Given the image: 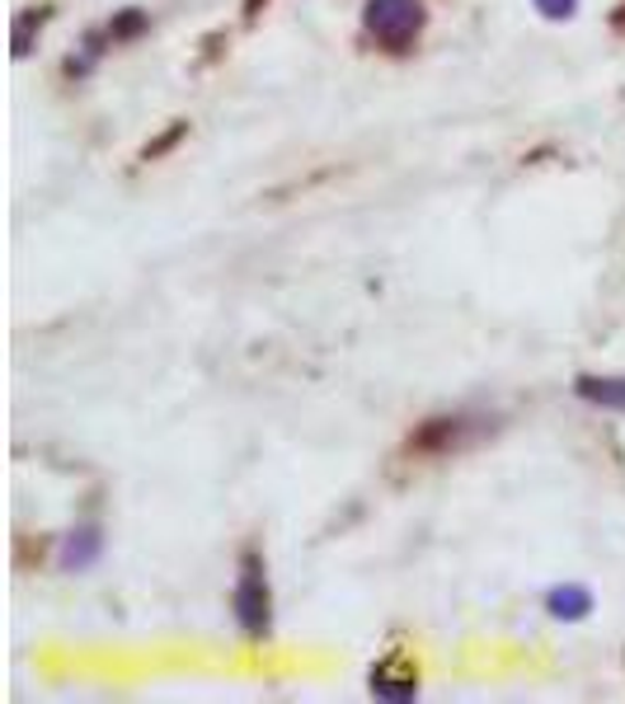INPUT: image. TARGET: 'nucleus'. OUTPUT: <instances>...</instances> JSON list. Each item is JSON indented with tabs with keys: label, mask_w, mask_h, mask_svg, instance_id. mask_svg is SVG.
<instances>
[{
	"label": "nucleus",
	"mask_w": 625,
	"mask_h": 704,
	"mask_svg": "<svg viewBox=\"0 0 625 704\" xmlns=\"http://www.w3.org/2000/svg\"><path fill=\"white\" fill-rule=\"evenodd\" d=\"M231 615L240 634L250 644H264L273 634V587H268V563L259 554V544L240 550V569H235V587H231Z\"/></svg>",
	"instance_id": "f257e3e1"
},
{
	"label": "nucleus",
	"mask_w": 625,
	"mask_h": 704,
	"mask_svg": "<svg viewBox=\"0 0 625 704\" xmlns=\"http://www.w3.org/2000/svg\"><path fill=\"white\" fill-rule=\"evenodd\" d=\"M424 24H428L424 0H368L362 6V33L386 52H409L419 43Z\"/></svg>",
	"instance_id": "f03ea898"
},
{
	"label": "nucleus",
	"mask_w": 625,
	"mask_h": 704,
	"mask_svg": "<svg viewBox=\"0 0 625 704\" xmlns=\"http://www.w3.org/2000/svg\"><path fill=\"white\" fill-rule=\"evenodd\" d=\"M484 432H494V418H471V414H438L424 418L419 428L409 432V455H424V461H442V455H457L465 447H475Z\"/></svg>",
	"instance_id": "7ed1b4c3"
},
{
	"label": "nucleus",
	"mask_w": 625,
	"mask_h": 704,
	"mask_svg": "<svg viewBox=\"0 0 625 704\" xmlns=\"http://www.w3.org/2000/svg\"><path fill=\"white\" fill-rule=\"evenodd\" d=\"M368 691L376 700H391V704H409V700H419V672L401 658V653H391V658H381L372 672H368Z\"/></svg>",
	"instance_id": "20e7f679"
},
{
	"label": "nucleus",
	"mask_w": 625,
	"mask_h": 704,
	"mask_svg": "<svg viewBox=\"0 0 625 704\" xmlns=\"http://www.w3.org/2000/svg\"><path fill=\"white\" fill-rule=\"evenodd\" d=\"M103 559V531L99 521H80L62 536V550H57V569L62 573H90L95 563Z\"/></svg>",
	"instance_id": "39448f33"
},
{
	"label": "nucleus",
	"mask_w": 625,
	"mask_h": 704,
	"mask_svg": "<svg viewBox=\"0 0 625 704\" xmlns=\"http://www.w3.org/2000/svg\"><path fill=\"white\" fill-rule=\"evenodd\" d=\"M593 610H597V596H593L588 583H555L546 592V615L550 620H560V625H579Z\"/></svg>",
	"instance_id": "423d86ee"
},
{
	"label": "nucleus",
	"mask_w": 625,
	"mask_h": 704,
	"mask_svg": "<svg viewBox=\"0 0 625 704\" xmlns=\"http://www.w3.org/2000/svg\"><path fill=\"white\" fill-rule=\"evenodd\" d=\"M574 395L593 409H612V414H625V376H593L583 372L574 376Z\"/></svg>",
	"instance_id": "0eeeda50"
},
{
	"label": "nucleus",
	"mask_w": 625,
	"mask_h": 704,
	"mask_svg": "<svg viewBox=\"0 0 625 704\" xmlns=\"http://www.w3.org/2000/svg\"><path fill=\"white\" fill-rule=\"evenodd\" d=\"M151 29V14L146 10H136V6H128V10H118L109 24H103V33H109V43L113 47H123V43H136L142 33Z\"/></svg>",
	"instance_id": "6e6552de"
},
{
	"label": "nucleus",
	"mask_w": 625,
	"mask_h": 704,
	"mask_svg": "<svg viewBox=\"0 0 625 704\" xmlns=\"http://www.w3.org/2000/svg\"><path fill=\"white\" fill-rule=\"evenodd\" d=\"M184 136H188V122H184V118H179V122H169V128H165L161 136H155V141H146L142 161H146V165H151V161H161V155H169V151H175Z\"/></svg>",
	"instance_id": "1a4fd4ad"
},
{
	"label": "nucleus",
	"mask_w": 625,
	"mask_h": 704,
	"mask_svg": "<svg viewBox=\"0 0 625 704\" xmlns=\"http://www.w3.org/2000/svg\"><path fill=\"white\" fill-rule=\"evenodd\" d=\"M47 24V10H39V14H20L14 20V57H29V38H33V29H43Z\"/></svg>",
	"instance_id": "9d476101"
},
{
	"label": "nucleus",
	"mask_w": 625,
	"mask_h": 704,
	"mask_svg": "<svg viewBox=\"0 0 625 704\" xmlns=\"http://www.w3.org/2000/svg\"><path fill=\"white\" fill-rule=\"evenodd\" d=\"M579 6H583V0H531V10L541 14V20H550V24L574 20V14H579Z\"/></svg>",
	"instance_id": "9b49d317"
},
{
	"label": "nucleus",
	"mask_w": 625,
	"mask_h": 704,
	"mask_svg": "<svg viewBox=\"0 0 625 704\" xmlns=\"http://www.w3.org/2000/svg\"><path fill=\"white\" fill-rule=\"evenodd\" d=\"M264 6H268V0H245V20L254 24V20H259V14H264Z\"/></svg>",
	"instance_id": "f8f14e48"
}]
</instances>
